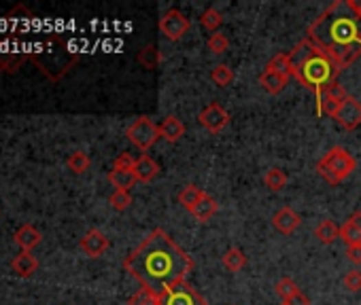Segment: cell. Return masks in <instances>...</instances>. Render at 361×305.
<instances>
[{"mask_svg":"<svg viewBox=\"0 0 361 305\" xmlns=\"http://www.w3.org/2000/svg\"><path fill=\"white\" fill-rule=\"evenodd\" d=\"M349 218H351V221H353V223H355L357 227H359V231H361V212H353V214H351Z\"/></svg>","mask_w":361,"mask_h":305,"instance_id":"39","label":"cell"},{"mask_svg":"<svg viewBox=\"0 0 361 305\" xmlns=\"http://www.w3.org/2000/svg\"><path fill=\"white\" fill-rule=\"evenodd\" d=\"M347 257H349L351 263L361 265V246H351V248H347Z\"/></svg>","mask_w":361,"mask_h":305,"instance_id":"37","label":"cell"},{"mask_svg":"<svg viewBox=\"0 0 361 305\" xmlns=\"http://www.w3.org/2000/svg\"><path fill=\"white\" fill-rule=\"evenodd\" d=\"M228 47H230V41H228V36H226L223 32L210 34V38H208V49L212 51L215 56H223L226 51H228Z\"/></svg>","mask_w":361,"mask_h":305,"instance_id":"34","label":"cell"},{"mask_svg":"<svg viewBox=\"0 0 361 305\" xmlns=\"http://www.w3.org/2000/svg\"><path fill=\"white\" fill-rule=\"evenodd\" d=\"M281 305H287V303H283V301H281Z\"/></svg>","mask_w":361,"mask_h":305,"instance_id":"40","label":"cell"},{"mask_svg":"<svg viewBox=\"0 0 361 305\" xmlns=\"http://www.w3.org/2000/svg\"><path fill=\"white\" fill-rule=\"evenodd\" d=\"M109 183L115 187V191H130L138 183V178L132 170H111Z\"/></svg>","mask_w":361,"mask_h":305,"instance_id":"19","label":"cell"},{"mask_svg":"<svg viewBox=\"0 0 361 305\" xmlns=\"http://www.w3.org/2000/svg\"><path fill=\"white\" fill-rule=\"evenodd\" d=\"M134 174H136V178H138L140 183H151V181H155V176L160 174V166L149 155H140L136 159Z\"/></svg>","mask_w":361,"mask_h":305,"instance_id":"17","label":"cell"},{"mask_svg":"<svg viewBox=\"0 0 361 305\" xmlns=\"http://www.w3.org/2000/svg\"><path fill=\"white\" fill-rule=\"evenodd\" d=\"M66 166H68V170H70L72 174H83V172L89 170L91 161H89V157H87V152L75 150V152H70V157L66 159Z\"/></svg>","mask_w":361,"mask_h":305,"instance_id":"25","label":"cell"},{"mask_svg":"<svg viewBox=\"0 0 361 305\" xmlns=\"http://www.w3.org/2000/svg\"><path fill=\"white\" fill-rule=\"evenodd\" d=\"M331 119L347 132L357 130V127L361 125V102L353 95H347L338 104V109L333 111Z\"/></svg>","mask_w":361,"mask_h":305,"instance_id":"7","label":"cell"},{"mask_svg":"<svg viewBox=\"0 0 361 305\" xmlns=\"http://www.w3.org/2000/svg\"><path fill=\"white\" fill-rule=\"evenodd\" d=\"M342 282H344V289H347V291H351V293L361 291V271H359V269L349 271V273L344 275Z\"/></svg>","mask_w":361,"mask_h":305,"instance_id":"35","label":"cell"},{"mask_svg":"<svg viewBox=\"0 0 361 305\" xmlns=\"http://www.w3.org/2000/svg\"><path fill=\"white\" fill-rule=\"evenodd\" d=\"M138 62H140L142 68H147V70L155 68L160 64V51L155 47H151V45L144 47L140 54H138Z\"/></svg>","mask_w":361,"mask_h":305,"instance_id":"32","label":"cell"},{"mask_svg":"<svg viewBox=\"0 0 361 305\" xmlns=\"http://www.w3.org/2000/svg\"><path fill=\"white\" fill-rule=\"evenodd\" d=\"M109 203L113 206V210L117 212H124L130 208V203H132V195L130 191H113L111 197H109Z\"/></svg>","mask_w":361,"mask_h":305,"instance_id":"33","label":"cell"},{"mask_svg":"<svg viewBox=\"0 0 361 305\" xmlns=\"http://www.w3.org/2000/svg\"><path fill=\"white\" fill-rule=\"evenodd\" d=\"M162 305H208V303L189 282H181L162 293Z\"/></svg>","mask_w":361,"mask_h":305,"instance_id":"9","label":"cell"},{"mask_svg":"<svg viewBox=\"0 0 361 305\" xmlns=\"http://www.w3.org/2000/svg\"><path fill=\"white\" fill-rule=\"evenodd\" d=\"M266 70L276 72V74L285 76V79H292V76H294V72H292V60H289V54H278V56H274V58L266 64Z\"/></svg>","mask_w":361,"mask_h":305,"instance_id":"23","label":"cell"},{"mask_svg":"<svg viewBox=\"0 0 361 305\" xmlns=\"http://www.w3.org/2000/svg\"><path fill=\"white\" fill-rule=\"evenodd\" d=\"M128 305H162V295L151 293L147 289H138L130 299Z\"/></svg>","mask_w":361,"mask_h":305,"instance_id":"30","label":"cell"},{"mask_svg":"<svg viewBox=\"0 0 361 305\" xmlns=\"http://www.w3.org/2000/svg\"><path fill=\"white\" fill-rule=\"evenodd\" d=\"M13 240L21 248V252H32V248L41 244L43 236H41V231H39L34 225H21L17 231H15Z\"/></svg>","mask_w":361,"mask_h":305,"instance_id":"14","label":"cell"},{"mask_svg":"<svg viewBox=\"0 0 361 305\" xmlns=\"http://www.w3.org/2000/svg\"><path fill=\"white\" fill-rule=\"evenodd\" d=\"M289 79H285V76L276 74V72H270V70H263L259 74V85L266 89L270 95H278L285 87H287Z\"/></svg>","mask_w":361,"mask_h":305,"instance_id":"20","label":"cell"},{"mask_svg":"<svg viewBox=\"0 0 361 305\" xmlns=\"http://www.w3.org/2000/svg\"><path fill=\"white\" fill-rule=\"evenodd\" d=\"M300 225H302V216L296 210H292V208H281L272 216V227L276 229V231L285 234V236L298 231Z\"/></svg>","mask_w":361,"mask_h":305,"instance_id":"12","label":"cell"},{"mask_svg":"<svg viewBox=\"0 0 361 305\" xmlns=\"http://www.w3.org/2000/svg\"><path fill=\"white\" fill-rule=\"evenodd\" d=\"M287 305H310V299L304 293H298L296 297H292L289 301H285Z\"/></svg>","mask_w":361,"mask_h":305,"instance_id":"38","label":"cell"},{"mask_svg":"<svg viewBox=\"0 0 361 305\" xmlns=\"http://www.w3.org/2000/svg\"><path fill=\"white\" fill-rule=\"evenodd\" d=\"M157 127H160V138H164L168 144L179 142V140L183 138V134H185V125H183V121H181L179 117H175V115L166 117Z\"/></svg>","mask_w":361,"mask_h":305,"instance_id":"15","label":"cell"},{"mask_svg":"<svg viewBox=\"0 0 361 305\" xmlns=\"http://www.w3.org/2000/svg\"><path fill=\"white\" fill-rule=\"evenodd\" d=\"M28 58L50 81H60L77 64L79 54L70 51L66 38H62L58 32H45L32 51H28Z\"/></svg>","mask_w":361,"mask_h":305,"instance_id":"4","label":"cell"},{"mask_svg":"<svg viewBox=\"0 0 361 305\" xmlns=\"http://www.w3.org/2000/svg\"><path fill=\"white\" fill-rule=\"evenodd\" d=\"M210 79L217 87H228L234 81V70L228 64H217L210 72Z\"/></svg>","mask_w":361,"mask_h":305,"instance_id":"26","label":"cell"},{"mask_svg":"<svg viewBox=\"0 0 361 305\" xmlns=\"http://www.w3.org/2000/svg\"><path fill=\"white\" fill-rule=\"evenodd\" d=\"M274 289H276V295L281 297L283 303L289 301L292 297H296L298 293H302L300 286H298V282H296V280H292V278H281Z\"/></svg>","mask_w":361,"mask_h":305,"instance_id":"27","label":"cell"},{"mask_svg":"<svg viewBox=\"0 0 361 305\" xmlns=\"http://www.w3.org/2000/svg\"><path fill=\"white\" fill-rule=\"evenodd\" d=\"M289 60H292V72L296 79L315 93L317 100V117H323V102L325 91L329 85L338 83V74L342 72L336 62L321 51L315 43L308 38L300 41L292 51H289Z\"/></svg>","mask_w":361,"mask_h":305,"instance_id":"3","label":"cell"},{"mask_svg":"<svg viewBox=\"0 0 361 305\" xmlns=\"http://www.w3.org/2000/svg\"><path fill=\"white\" fill-rule=\"evenodd\" d=\"M340 238H342V242L347 244V248H351V246H361V231H359V227H357L351 218L342 225Z\"/></svg>","mask_w":361,"mask_h":305,"instance_id":"31","label":"cell"},{"mask_svg":"<svg viewBox=\"0 0 361 305\" xmlns=\"http://www.w3.org/2000/svg\"><path fill=\"white\" fill-rule=\"evenodd\" d=\"M217 210H219V203H217V199L212 197V195H208L206 191H204V195L198 199V203L194 208H191V216H194L198 223H208L215 214H217Z\"/></svg>","mask_w":361,"mask_h":305,"instance_id":"16","label":"cell"},{"mask_svg":"<svg viewBox=\"0 0 361 305\" xmlns=\"http://www.w3.org/2000/svg\"><path fill=\"white\" fill-rule=\"evenodd\" d=\"M221 263L228 271H240V269H245V265H247V254L240 248L232 246V248L226 250Z\"/></svg>","mask_w":361,"mask_h":305,"instance_id":"22","label":"cell"},{"mask_svg":"<svg viewBox=\"0 0 361 305\" xmlns=\"http://www.w3.org/2000/svg\"><path fill=\"white\" fill-rule=\"evenodd\" d=\"M315 238H317L321 244L329 246V244H333L336 240L340 238V227L336 225L331 218H325V221H321V223L315 227Z\"/></svg>","mask_w":361,"mask_h":305,"instance_id":"21","label":"cell"},{"mask_svg":"<svg viewBox=\"0 0 361 305\" xmlns=\"http://www.w3.org/2000/svg\"><path fill=\"white\" fill-rule=\"evenodd\" d=\"M126 136L130 144H134L138 150H142L144 155H147V150L155 146V142L160 140V127L149 117H138L126 130Z\"/></svg>","mask_w":361,"mask_h":305,"instance_id":"6","label":"cell"},{"mask_svg":"<svg viewBox=\"0 0 361 305\" xmlns=\"http://www.w3.org/2000/svg\"><path fill=\"white\" fill-rule=\"evenodd\" d=\"M81 250L91 259H98L109 248V238L100 231V229H89V231L81 238Z\"/></svg>","mask_w":361,"mask_h":305,"instance_id":"11","label":"cell"},{"mask_svg":"<svg viewBox=\"0 0 361 305\" xmlns=\"http://www.w3.org/2000/svg\"><path fill=\"white\" fill-rule=\"evenodd\" d=\"M30 21H32V11H28L23 5H15L7 13V23H11V34L13 36H21L23 32H26Z\"/></svg>","mask_w":361,"mask_h":305,"instance_id":"13","label":"cell"},{"mask_svg":"<svg viewBox=\"0 0 361 305\" xmlns=\"http://www.w3.org/2000/svg\"><path fill=\"white\" fill-rule=\"evenodd\" d=\"M198 123L204 127L206 132L210 134H219L223 132L228 123H230V113L221 106V104H217V102H212V104H208L206 109L200 111L198 115Z\"/></svg>","mask_w":361,"mask_h":305,"instance_id":"10","label":"cell"},{"mask_svg":"<svg viewBox=\"0 0 361 305\" xmlns=\"http://www.w3.org/2000/svg\"><path fill=\"white\" fill-rule=\"evenodd\" d=\"M357 161L344 146H331L317 161V174L329 185H340L355 172Z\"/></svg>","mask_w":361,"mask_h":305,"instance_id":"5","label":"cell"},{"mask_svg":"<svg viewBox=\"0 0 361 305\" xmlns=\"http://www.w3.org/2000/svg\"><path fill=\"white\" fill-rule=\"evenodd\" d=\"M191 28L189 17H185L179 9L166 11L160 19V30L168 41H181Z\"/></svg>","mask_w":361,"mask_h":305,"instance_id":"8","label":"cell"},{"mask_svg":"<svg viewBox=\"0 0 361 305\" xmlns=\"http://www.w3.org/2000/svg\"><path fill=\"white\" fill-rule=\"evenodd\" d=\"M263 183H266V187H268L272 193H278V191H283L285 185H287V176H285L283 170L272 168V170L266 172V176H263Z\"/></svg>","mask_w":361,"mask_h":305,"instance_id":"29","label":"cell"},{"mask_svg":"<svg viewBox=\"0 0 361 305\" xmlns=\"http://www.w3.org/2000/svg\"><path fill=\"white\" fill-rule=\"evenodd\" d=\"M200 23H202V28L204 30H208V32H217L219 30V25L223 23V15L217 11L215 7H210V9H206L202 15H200Z\"/></svg>","mask_w":361,"mask_h":305,"instance_id":"28","label":"cell"},{"mask_svg":"<svg viewBox=\"0 0 361 305\" xmlns=\"http://www.w3.org/2000/svg\"><path fill=\"white\" fill-rule=\"evenodd\" d=\"M306 38L336 62L340 70L361 56V3L336 0L308 25Z\"/></svg>","mask_w":361,"mask_h":305,"instance_id":"2","label":"cell"},{"mask_svg":"<svg viewBox=\"0 0 361 305\" xmlns=\"http://www.w3.org/2000/svg\"><path fill=\"white\" fill-rule=\"evenodd\" d=\"M134 166H136V159L130 152H122V155H117L113 161V170H132L134 172Z\"/></svg>","mask_w":361,"mask_h":305,"instance_id":"36","label":"cell"},{"mask_svg":"<svg viewBox=\"0 0 361 305\" xmlns=\"http://www.w3.org/2000/svg\"><path fill=\"white\" fill-rule=\"evenodd\" d=\"M11 269L19 278H30L39 269V261H36V257L32 252H19L17 257L11 261Z\"/></svg>","mask_w":361,"mask_h":305,"instance_id":"18","label":"cell"},{"mask_svg":"<svg viewBox=\"0 0 361 305\" xmlns=\"http://www.w3.org/2000/svg\"><path fill=\"white\" fill-rule=\"evenodd\" d=\"M124 269L140 289L162 295L168 289L187 282L194 261L164 229H153L126 257Z\"/></svg>","mask_w":361,"mask_h":305,"instance_id":"1","label":"cell"},{"mask_svg":"<svg viewBox=\"0 0 361 305\" xmlns=\"http://www.w3.org/2000/svg\"><path fill=\"white\" fill-rule=\"evenodd\" d=\"M204 195V191L200 189V187H196V185H187V187H183V191L179 193V203L181 206L187 210V212H191V208L196 206L198 203V199Z\"/></svg>","mask_w":361,"mask_h":305,"instance_id":"24","label":"cell"}]
</instances>
